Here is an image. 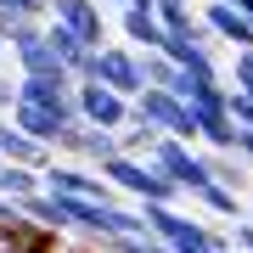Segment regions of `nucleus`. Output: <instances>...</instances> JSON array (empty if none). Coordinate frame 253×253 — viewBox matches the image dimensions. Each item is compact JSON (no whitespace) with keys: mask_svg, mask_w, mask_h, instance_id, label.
<instances>
[{"mask_svg":"<svg viewBox=\"0 0 253 253\" xmlns=\"http://www.w3.org/2000/svg\"><path fill=\"white\" fill-rule=\"evenodd\" d=\"M45 40H51V51H56V56H62V62H68L73 73H79L84 62H90V45H84V40H79V34H73V28H68V23H56V17H51V23H45Z\"/></svg>","mask_w":253,"mask_h":253,"instance_id":"obj_14","label":"nucleus"},{"mask_svg":"<svg viewBox=\"0 0 253 253\" xmlns=\"http://www.w3.org/2000/svg\"><path fill=\"white\" fill-rule=\"evenodd\" d=\"M79 113L96 129H129L135 124V101L118 96L113 84H96V79H79Z\"/></svg>","mask_w":253,"mask_h":253,"instance_id":"obj_6","label":"nucleus"},{"mask_svg":"<svg viewBox=\"0 0 253 253\" xmlns=\"http://www.w3.org/2000/svg\"><path fill=\"white\" fill-rule=\"evenodd\" d=\"M40 34H45V23H40L34 11H17V6H6V11H0V40H6L11 51L28 45V40H40Z\"/></svg>","mask_w":253,"mask_h":253,"instance_id":"obj_15","label":"nucleus"},{"mask_svg":"<svg viewBox=\"0 0 253 253\" xmlns=\"http://www.w3.org/2000/svg\"><path fill=\"white\" fill-rule=\"evenodd\" d=\"M152 163H158V169L186 191V197H197V191L214 180V163H208V152H197L191 141H174V135H163V141H158Z\"/></svg>","mask_w":253,"mask_h":253,"instance_id":"obj_5","label":"nucleus"},{"mask_svg":"<svg viewBox=\"0 0 253 253\" xmlns=\"http://www.w3.org/2000/svg\"><path fill=\"white\" fill-rule=\"evenodd\" d=\"M135 118H146V124H158L163 135H174V141H191V146L203 141V124H197V107H191L186 96L163 90V84H146V90L135 96Z\"/></svg>","mask_w":253,"mask_h":253,"instance_id":"obj_3","label":"nucleus"},{"mask_svg":"<svg viewBox=\"0 0 253 253\" xmlns=\"http://www.w3.org/2000/svg\"><path fill=\"white\" fill-rule=\"evenodd\" d=\"M11 107H17V79L0 73V113H11Z\"/></svg>","mask_w":253,"mask_h":253,"instance_id":"obj_21","label":"nucleus"},{"mask_svg":"<svg viewBox=\"0 0 253 253\" xmlns=\"http://www.w3.org/2000/svg\"><path fill=\"white\" fill-rule=\"evenodd\" d=\"M11 118H17L23 135H34L40 146H51V152H62V135L73 129L62 113H51V107H28V101H17V107H11Z\"/></svg>","mask_w":253,"mask_h":253,"instance_id":"obj_10","label":"nucleus"},{"mask_svg":"<svg viewBox=\"0 0 253 253\" xmlns=\"http://www.w3.org/2000/svg\"><path fill=\"white\" fill-rule=\"evenodd\" d=\"M0 6H6V0H0Z\"/></svg>","mask_w":253,"mask_h":253,"instance_id":"obj_27","label":"nucleus"},{"mask_svg":"<svg viewBox=\"0 0 253 253\" xmlns=\"http://www.w3.org/2000/svg\"><path fill=\"white\" fill-rule=\"evenodd\" d=\"M231 6H236V11H248V17H253V0H231Z\"/></svg>","mask_w":253,"mask_h":253,"instance_id":"obj_23","label":"nucleus"},{"mask_svg":"<svg viewBox=\"0 0 253 253\" xmlns=\"http://www.w3.org/2000/svg\"><path fill=\"white\" fill-rule=\"evenodd\" d=\"M231 90L253 96V51H236V73H231Z\"/></svg>","mask_w":253,"mask_h":253,"instance_id":"obj_20","label":"nucleus"},{"mask_svg":"<svg viewBox=\"0 0 253 253\" xmlns=\"http://www.w3.org/2000/svg\"><path fill=\"white\" fill-rule=\"evenodd\" d=\"M62 152H73V158H90L96 169H101L107 158H118V152H124V135H118V129H96V124H84V118H79V124H73L68 135H62Z\"/></svg>","mask_w":253,"mask_h":253,"instance_id":"obj_8","label":"nucleus"},{"mask_svg":"<svg viewBox=\"0 0 253 253\" xmlns=\"http://www.w3.org/2000/svg\"><path fill=\"white\" fill-rule=\"evenodd\" d=\"M208 163H214V180L242 191V163H236V152H208Z\"/></svg>","mask_w":253,"mask_h":253,"instance_id":"obj_19","label":"nucleus"},{"mask_svg":"<svg viewBox=\"0 0 253 253\" xmlns=\"http://www.w3.org/2000/svg\"><path fill=\"white\" fill-rule=\"evenodd\" d=\"M203 23H208V34H214V40H225V45H236V51H253V17H248V11H236L231 0H208Z\"/></svg>","mask_w":253,"mask_h":253,"instance_id":"obj_9","label":"nucleus"},{"mask_svg":"<svg viewBox=\"0 0 253 253\" xmlns=\"http://www.w3.org/2000/svg\"><path fill=\"white\" fill-rule=\"evenodd\" d=\"M11 56H17V73H73L62 56L51 51V40H45V34H40V40H28V45H17ZM73 79H79V73H73Z\"/></svg>","mask_w":253,"mask_h":253,"instance_id":"obj_12","label":"nucleus"},{"mask_svg":"<svg viewBox=\"0 0 253 253\" xmlns=\"http://www.w3.org/2000/svg\"><path fill=\"white\" fill-rule=\"evenodd\" d=\"M101 174H107V180L124 191V197H135V203H174V197H186V191L174 186L152 158H129V152H118V158L101 163Z\"/></svg>","mask_w":253,"mask_h":253,"instance_id":"obj_1","label":"nucleus"},{"mask_svg":"<svg viewBox=\"0 0 253 253\" xmlns=\"http://www.w3.org/2000/svg\"><path fill=\"white\" fill-rule=\"evenodd\" d=\"M197 203L208 208V214H219V219H231V225H242V191H231V186H219V180H208L203 191H197Z\"/></svg>","mask_w":253,"mask_h":253,"instance_id":"obj_16","label":"nucleus"},{"mask_svg":"<svg viewBox=\"0 0 253 253\" xmlns=\"http://www.w3.org/2000/svg\"><path fill=\"white\" fill-rule=\"evenodd\" d=\"M141 62H146V84H163V90L180 84V68H174L163 51H141Z\"/></svg>","mask_w":253,"mask_h":253,"instance_id":"obj_18","label":"nucleus"},{"mask_svg":"<svg viewBox=\"0 0 253 253\" xmlns=\"http://www.w3.org/2000/svg\"><path fill=\"white\" fill-rule=\"evenodd\" d=\"M51 17H56V23H68L73 34L90 45V51L107 45V17H101V6H96V0H51Z\"/></svg>","mask_w":253,"mask_h":253,"instance_id":"obj_7","label":"nucleus"},{"mask_svg":"<svg viewBox=\"0 0 253 253\" xmlns=\"http://www.w3.org/2000/svg\"><path fill=\"white\" fill-rule=\"evenodd\" d=\"M113 6H118V11H124V6H158V0H113Z\"/></svg>","mask_w":253,"mask_h":253,"instance_id":"obj_22","label":"nucleus"},{"mask_svg":"<svg viewBox=\"0 0 253 253\" xmlns=\"http://www.w3.org/2000/svg\"><path fill=\"white\" fill-rule=\"evenodd\" d=\"M0 73H6V62H0Z\"/></svg>","mask_w":253,"mask_h":253,"instance_id":"obj_26","label":"nucleus"},{"mask_svg":"<svg viewBox=\"0 0 253 253\" xmlns=\"http://www.w3.org/2000/svg\"><path fill=\"white\" fill-rule=\"evenodd\" d=\"M23 214L34 219V225H45V231H73V219H68V208H62V197L56 191H34V197H23Z\"/></svg>","mask_w":253,"mask_h":253,"instance_id":"obj_13","label":"nucleus"},{"mask_svg":"<svg viewBox=\"0 0 253 253\" xmlns=\"http://www.w3.org/2000/svg\"><path fill=\"white\" fill-rule=\"evenodd\" d=\"M118 28H124V40H129L135 51H163V40H169V28H163L158 6H124Z\"/></svg>","mask_w":253,"mask_h":253,"instance_id":"obj_11","label":"nucleus"},{"mask_svg":"<svg viewBox=\"0 0 253 253\" xmlns=\"http://www.w3.org/2000/svg\"><path fill=\"white\" fill-rule=\"evenodd\" d=\"M79 79L113 84L118 96L135 101V96L146 90V62H141V51H135V45H101V51H90V62L79 68Z\"/></svg>","mask_w":253,"mask_h":253,"instance_id":"obj_4","label":"nucleus"},{"mask_svg":"<svg viewBox=\"0 0 253 253\" xmlns=\"http://www.w3.org/2000/svg\"><path fill=\"white\" fill-rule=\"evenodd\" d=\"M0 169H6V158H0Z\"/></svg>","mask_w":253,"mask_h":253,"instance_id":"obj_25","label":"nucleus"},{"mask_svg":"<svg viewBox=\"0 0 253 253\" xmlns=\"http://www.w3.org/2000/svg\"><path fill=\"white\" fill-rule=\"evenodd\" d=\"M141 214H146V225H152L174 253H225V248H231L225 236H214L208 225H197V219L180 214L174 203H141Z\"/></svg>","mask_w":253,"mask_h":253,"instance_id":"obj_2","label":"nucleus"},{"mask_svg":"<svg viewBox=\"0 0 253 253\" xmlns=\"http://www.w3.org/2000/svg\"><path fill=\"white\" fill-rule=\"evenodd\" d=\"M0 191L6 197H34V191H45V169H28V163H6L0 169Z\"/></svg>","mask_w":253,"mask_h":253,"instance_id":"obj_17","label":"nucleus"},{"mask_svg":"<svg viewBox=\"0 0 253 253\" xmlns=\"http://www.w3.org/2000/svg\"><path fill=\"white\" fill-rule=\"evenodd\" d=\"M51 253H90V248H62V242H56V248H51Z\"/></svg>","mask_w":253,"mask_h":253,"instance_id":"obj_24","label":"nucleus"}]
</instances>
